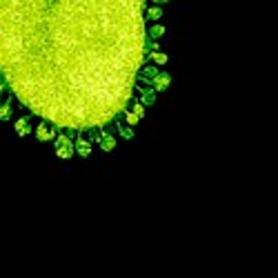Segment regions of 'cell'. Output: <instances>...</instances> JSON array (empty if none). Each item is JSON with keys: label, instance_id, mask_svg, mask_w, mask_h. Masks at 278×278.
<instances>
[{"label": "cell", "instance_id": "cell-1", "mask_svg": "<svg viewBox=\"0 0 278 278\" xmlns=\"http://www.w3.org/2000/svg\"><path fill=\"white\" fill-rule=\"evenodd\" d=\"M143 0H0V71L54 127L87 132L127 111L147 45Z\"/></svg>", "mask_w": 278, "mask_h": 278}, {"label": "cell", "instance_id": "cell-2", "mask_svg": "<svg viewBox=\"0 0 278 278\" xmlns=\"http://www.w3.org/2000/svg\"><path fill=\"white\" fill-rule=\"evenodd\" d=\"M73 140L69 138L67 134H60V136H56V156L58 158H71L73 156Z\"/></svg>", "mask_w": 278, "mask_h": 278}, {"label": "cell", "instance_id": "cell-3", "mask_svg": "<svg viewBox=\"0 0 278 278\" xmlns=\"http://www.w3.org/2000/svg\"><path fill=\"white\" fill-rule=\"evenodd\" d=\"M36 138L40 140V143H47V140H54L56 138V127L52 125V122L42 120L38 127H36Z\"/></svg>", "mask_w": 278, "mask_h": 278}, {"label": "cell", "instance_id": "cell-4", "mask_svg": "<svg viewBox=\"0 0 278 278\" xmlns=\"http://www.w3.org/2000/svg\"><path fill=\"white\" fill-rule=\"evenodd\" d=\"M169 85H171V73H167V71H160L158 76L151 80V87H154L156 94H163V91L169 87Z\"/></svg>", "mask_w": 278, "mask_h": 278}, {"label": "cell", "instance_id": "cell-5", "mask_svg": "<svg viewBox=\"0 0 278 278\" xmlns=\"http://www.w3.org/2000/svg\"><path fill=\"white\" fill-rule=\"evenodd\" d=\"M136 83L140 85V89H143V94H140V103L143 105H154L156 103V91H154V87L151 85H147V83H143V80H136Z\"/></svg>", "mask_w": 278, "mask_h": 278}, {"label": "cell", "instance_id": "cell-6", "mask_svg": "<svg viewBox=\"0 0 278 278\" xmlns=\"http://www.w3.org/2000/svg\"><path fill=\"white\" fill-rule=\"evenodd\" d=\"M73 149H76L83 158H89L91 156V140H85L83 136H78V138L73 140Z\"/></svg>", "mask_w": 278, "mask_h": 278}, {"label": "cell", "instance_id": "cell-7", "mask_svg": "<svg viewBox=\"0 0 278 278\" xmlns=\"http://www.w3.org/2000/svg\"><path fill=\"white\" fill-rule=\"evenodd\" d=\"M14 129H16V134L18 136H29L34 132L32 129V116H24V118H18L16 120V125H14Z\"/></svg>", "mask_w": 278, "mask_h": 278}, {"label": "cell", "instance_id": "cell-8", "mask_svg": "<svg viewBox=\"0 0 278 278\" xmlns=\"http://www.w3.org/2000/svg\"><path fill=\"white\" fill-rule=\"evenodd\" d=\"M98 143H100L103 151H111L116 147V138L109 132H100V134H98Z\"/></svg>", "mask_w": 278, "mask_h": 278}, {"label": "cell", "instance_id": "cell-9", "mask_svg": "<svg viewBox=\"0 0 278 278\" xmlns=\"http://www.w3.org/2000/svg\"><path fill=\"white\" fill-rule=\"evenodd\" d=\"M158 73H160L158 67H154V65H145V67H143V76H138V78L143 80V83H151V80L156 78Z\"/></svg>", "mask_w": 278, "mask_h": 278}, {"label": "cell", "instance_id": "cell-10", "mask_svg": "<svg viewBox=\"0 0 278 278\" xmlns=\"http://www.w3.org/2000/svg\"><path fill=\"white\" fill-rule=\"evenodd\" d=\"M165 36V24H154L151 29H147V38L151 42H156L158 38H163Z\"/></svg>", "mask_w": 278, "mask_h": 278}, {"label": "cell", "instance_id": "cell-11", "mask_svg": "<svg viewBox=\"0 0 278 278\" xmlns=\"http://www.w3.org/2000/svg\"><path fill=\"white\" fill-rule=\"evenodd\" d=\"M149 58H151L156 65H160V67L167 65V60H169V58H167V54H165V52H156V49H154V52L149 54Z\"/></svg>", "mask_w": 278, "mask_h": 278}, {"label": "cell", "instance_id": "cell-12", "mask_svg": "<svg viewBox=\"0 0 278 278\" xmlns=\"http://www.w3.org/2000/svg\"><path fill=\"white\" fill-rule=\"evenodd\" d=\"M145 18L147 20H160V18H163V7H149Z\"/></svg>", "mask_w": 278, "mask_h": 278}, {"label": "cell", "instance_id": "cell-13", "mask_svg": "<svg viewBox=\"0 0 278 278\" xmlns=\"http://www.w3.org/2000/svg\"><path fill=\"white\" fill-rule=\"evenodd\" d=\"M122 116H125V122H127V127H136V125H138V120H140V118H138V116L134 114L132 109H127V111H125V114H122Z\"/></svg>", "mask_w": 278, "mask_h": 278}, {"label": "cell", "instance_id": "cell-14", "mask_svg": "<svg viewBox=\"0 0 278 278\" xmlns=\"http://www.w3.org/2000/svg\"><path fill=\"white\" fill-rule=\"evenodd\" d=\"M11 118V103H3L0 105V120H9Z\"/></svg>", "mask_w": 278, "mask_h": 278}, {"label": "cell", "instance_id": "cell-15", "mask_svg": "<svg viewBox=\"0 0 278 278\" xmlns=\"http://www.w3.org/2000/svg\"><path fill=\"white\" fill-rule=\"evenodd\" d=\"M132 111H134L136 116H138V118H145V105H143V103H136Z\"/></svg>", "mask_w": 278, "mask_h": 278}, {"label": "cell", "instance_id": "cell-16", "mask_svg": "<svg viewBox=\"0 0 278 278\" xmlns=\"http://www.w3.org/2000/svg\"><path fill=\"white\" fill-rule=\"evenodd\" d=\"M120 134L125 136V138H134V132H132V127H125V125H120Z\"/></svg>", "mask_w": 278, "mask_h": 278}]
</instances>
